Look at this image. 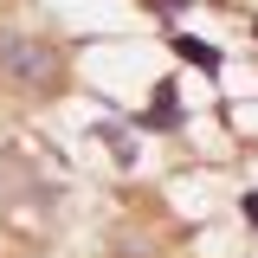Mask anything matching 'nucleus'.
Wrapping results in <instances>:
<instances>
[{"label":"nucleus","mask_w":258,"mask_h":258,"mask_svg":"<svg viewBox=\"0 0 258 258\" xmlns=\"http://www.w3.org/2000/svg\"><path fill=\"white\" fill-rule=\"evenodd\" d=\"M174 52H181L194 71H207V78L226 64V58H220V45H213V39H194V32H174Z\"/></svg>","instance_id":"3"},{"label":"nucleus","mask_w":258,"mask_h":258,"mask_svg":"<svg viewBox=\"0 0 258 258\" xmlns=\"http://www.w3.org/2000/svg\"><path fill=\"white\" fill-rule=\"evenodd\" d=\"M142 129H181L187 116H181V97H174V84H155V97H149V110L136 116Z\"/></svg>","instance_id":"2"},{"label":"nucleus","mask_w":258,"mask_h":258,"mask_svg":"<svg viewBox=\"0 0 258 258\" xmlns=\"http://www.w3.org/2000/svg\"><path fill=\"white\" fill-rule=\"evenodd\" d=\"M71 78V52L32 26H0V84L20 97H52Z\"/></svg>","instance_id":"1"},{"label":"nucleus","mask_w":258,"mask_h":258,"mask_svg":"<svg viewBox=\"0 0 258 258\" xmlns=\"http://www.w3.org/2000/svg\"><path fill=\"white\" fill-rule=\"evenodd\" d=\"M142 7H161V13H187V7H200V0H142Z\"/></svg>","instance_id":"4"},{"label":"nucleus","mask_w":258,"mask_h":258,"mask_svg":"<svg viewBox=\"0 0 258 258\" xmlns=\"http://www.w3.org/2000/svg\"><path fill=\"white\" fill-rule=\"evenodd\" d=\"M239 207H245V220L258 226V194H245V200H239Z\"/></svg>","instance_id":"5"}]
</instances>
